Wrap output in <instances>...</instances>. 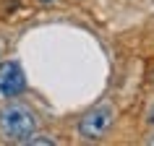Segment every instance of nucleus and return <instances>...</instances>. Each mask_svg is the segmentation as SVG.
Wrapping results in <instances>:
<instances>
[{"instance_id": "obj_5", "label": "nucleus", "mask_w": 154, "mask_h": 146, "mask_svg": "<svg viewBox=\"0 0 154 146\" xmlns=\"http://www.w3.org/2000/svg\"><path fill=\"white\" fill-rule=\"evenodd\" d=\"M149 123H152V125H154V105L149 107Z\"/></svg>"}, {"instance_id": "obj_4", "label": "nucleus", "mask_w": 154, "mask_h": 146, "mask_svg": "<svg viewBox=\"0 0 154 146\" xmlns=\"http://www.w3.org/2000/svg\"><path fill=\"white\" fill-rule=\"evenodd\" d=\"M26 144H32V146H52L55 141H52V138H45V136H32Z\"/></svg>"}, {"instance_id": "obj_3", "label": "nucleus", "mask_w": 154, "mask_h": 146, "mask_svg": "<svg viewBox=\"0 0 154 146\" xmlns=\"http://www.w3.org/2000/svg\"><path fill=\"white\" fill-rule=\"evenodd\" d=\"M24 89H26L24 68H21L16 60H8V63L0 65V97L13 99V97H18Z\"/></svg>"}, {"instance_id": "obj_1", "label": "nucleus", "mask_w": 154, "mask_h": 146, "mask_svg": "<svg viewBox=\"0 0 154 146\" xmlns=\"http://www.w3.org/2000/svg\"><path fill=\"white\" fill-rule=\"evenodd\" d=\"M37 130V115L26 105H5L0 110V133L11 144H26Z\"/></svg>"}, {"instance_id": "obj_7", "label": "nucleus", "mask_w": 154, "mask_h": 146, "mask_svg": "<svg viewBox=\"0 0 154 146\" xmlns=\"http://www.w3.org/2000/svg\"><path fill=\"white\" fill-rule=\"evenodd\" d=\"M42 3H52V0H42Z\"/></svg>"}, {"instance_id": "obj_2", "label": "nucleus", "mask_w": 154, "mask_h": 146, "mask_svg": "<svg viewBox=\"0 0 154 146\" xmlns=\"http://www.w3.org/2000/svg\"><path fill=\"white\" fill-rule=\"evenodd\" d=\"M112 117H115V110L110 105H99L94 110H89L81 117V123H79V136L86 138V141L102 138L107 133V128L112 125Z\"/></svg>"}, {"instance_id": "obj_6", "label": "nucleus", "mask_w": 154, "mask_h": 146, "mask_svg": "<svg viewBox=\"0 0 154 146\" xmlns=\"http://www.w3.org/2000/svg\"><path fill=\"white\" fill-rule=\"evenodd\" d=\"M149 144H154V136H152V138H149Z\"/></svg>"}]
</instances>
